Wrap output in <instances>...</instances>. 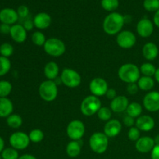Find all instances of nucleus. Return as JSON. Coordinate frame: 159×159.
Segmentation results:
<instances>
[{"label": "nucleus", "instance_id": "40", "mask_svg": "<svg viewBox=\"0 0 159 159\" xmlns=\"http://www.w3.org/2000/svg\"><path fill=\"white\" fill-rule=\"evenodd\" d=\"M135 118L134 117H131V116H128V115H126L124 117V119H123V123H124V125L126 126V127H134V125L135 124Z\"/></svg>", "mask_w": 159, "mask_h": 159}, {"label": "nucleus", "instance_id": "15", "mask_svg": "<svg viewBox=\"0 0 159 159\" xmlns=\"http://www.w3.org/2000/svg\"><path fill=\"white\" fill-rule=\"evenodd\" d=\"M155 146V143L154 138L148 136L141 137L135 144V148H136L137 151L140 153L144 154L152 152V149L154 148Z\"/></svg>", "mask_w": 159, "mask_h": 159}, {"label": "nucleus", "instance_id": "49", "mask_svg": "<svg viewBox=\"0 0 159 159\" xmlns=\"http://www.w3.org/2000/svg\"><path fill=\"white\" fill-rule=\"evenodd\" d=\"M155 80H156L159 83V68L156 70V72H155Z\"/></svg>", "mask_w": 159, "mask_h": 159}, {"label": "nucleus", "instance_id": "45", "mask_svg": "<svg viewBox=\"0 0 159 159\" xmlns=\"http://www.w3.org/2000/svg\"><path fill=\"white\" fill-rule=\"evenodd\" d=\"M23 26H24V28L26 29V31H29V30H31L33 29V28L34 27V20H25L24 23H23Z\"/></svg>", "mask_w": 159, "mask_h": 159}, {"label": "nucleus", "instance_id": "47", "mask_svg": "<svg viewBox=\"0 0 159 159\" xmlns=\"http://www.w3.org/2000/svg\"><path fill=\"white\" fill-rule=\"evenodd\" d=\"M19 159H37V158L35 156H34V155H30V154H25V155L20 156Z\"/></svg>", "mask_w": 159, "mask_h": 159}, {"label": "nucleus", "instance_id": "28", "mask_svg": "<svg viewBox=\"0 0 159 159\" xmlns=\"http://www.w3.org/2000/svg\"><path fill=\"white\" fill-rule=\"evenodd\" d=\"M139 68L141 74H142L143 76H148V77L155 76L157 70L155 65L152 63H149V62L142 64Z\"/></svg>", "mask_w": 159, "mask_h": 159}, {"label": "nucleus", "instance_id": "38", "mask_svg": "<svg viewBox=\"0 0 159 159\" xmlns=\"http://www.w3.org/2000/svg\"><path fill=\"white\" fill-rule=\"evenodd\" d=\"M127 137L130 141L136 142L141 138V130L136 127H130V130H128V133H127Z\"/></svg>", "mask_w": 159, "mask_h": 159}, {"label": "nucleus", "instance_id": "41", "mask_svg": "<svg viewBox=\"0 0 159 159\" xmlns=\"http://www.w3.org/2000/svg\"><path fill=\"white\" fill-rule=\"evenodd\" d=\"M138 89H139V88H138V85L137 83H130L127 86V93L130 95H134L138 93Z\"/></svg>", "mask_w": 159, "mask_h": 159}, {"label": "nucleus", "instance_id": "16", "mask_svg": "<svg viewBox=\"0 0 159 159\" xmlns=\"http://www.w3.org/2000/svg\"><path fill=\"white\" fill-rule=\"evenodd\" d=\"M122 130V124L116 119H111L107 121L103 128V133L108 138H115L120 133Z\"/></svg>", "mask_w": 159, "mask_h": 159}, {"label": "nucleus", "instance_id": "20", "mask_svg": "<svg viewBox=\"0 0 159 159\" xmlns=\"http://www.w3.org/2000/svg\"><path fill=\"white\" fill-rule=\"evenodd\" d=\"M34 24L36 28L39 30H45L51 24V17L48 13L41 12L37 13L34 18Z\"/></svg>", "mask_w": 159, "mask_h": 159}, {"label": "nucleus", "instance_id": "46", "mask_svg": "<svg viewBox=\"0 0 159 159\" xmlns=\"http://www.w3.org/2000/svg\"><path fill=\"white\" fill-rule=\"evenodd\" d=\"M153 23L155 26H158V27L159 28V9L158 11H156V12H155V15H154Z\"/></svg>", "mask_w": 159, "mask_h": 159}, {"label": "nucleus", "instance_id": "25", "mask_svg": "<svg viewBox=\"0 0 159 159\" xmlns=\"http://www.w3.org/2000/svg\"><path fill=\"white\" fill-rule=\"evenodd\" d=\"M137 84L139 89L143 90V91H149L155 86V80L152 79V77L142 76L140 78Z\"/></svg>", "mask_w": 159, "mask_h": 159}, {"label": "nucleus", "instance_id": "3", "mask_svg": "<svg viewBox=\"0 0 159 159\" xmlns=\"http://www.w3.org/2000/svg\"><path fill=\"white\" fill-rule=\"evenodd\" d=\"M39 95L45 102H51L56 99L58 95V88L53 80L43 81L39 86Z\"/></svg>", "mask_w": 159, "mask_h": 159}, {"label": "nucleus", "instance_id": "48", "mask_svg": "<svg viewBox=\"0 0 159 159\" xmlns=\"http://www.w3.org/2000/svg\"><path fill=\"white\" fill-rule=\"evenodd\" d=\"M4 147H5L4 140L2 139V137H0V154H1L2 152L4 150Z\"/></svg>", "mask_w": 159, "mask_h": 159}, {"label": "nucleus", "instance_id": "2", "mask_svg": "<svg viewBox=\"0 0 159 159\" xmlns=\"http://www.w3.org/2000/svg\"><path fill=\"white\" fill-rule=\"evenodd\" d=\"M118 76L125 83H137L141 78L140 68L136 65L127 63L121 65L118 70Z\"/></svg>", "mask_w": 159, "mask_h": 159}, {"label": "nucleus", "instance_id": "34", "mask_svg": "<svg viewBox=\"0 0 159 159\" xmlns=\"http://www.w3.org/2000/svg\"><path fill=\"white\" fill-rule=\"evenodd\" d=\"M1 156L2 159H19L18 151L13 148H6L2 152Z\"/></svg>", "mask_w": 159, "mask_h": 159}, {"label": "nucleus", "instance_id": "29", "mask_svg": "<svg viewBox=\"0 0 159 159\" xmlns=\"http://www.w3.org/2000/svg\"><path fill=\"white\" fill-rule=\"evenodd\" d=\"M101 6L104 10L113 12L119 7V0H101Z\"/></svg>", "mask_w": 159, "mask_h": 159}, {"label": "nucleus", "instance_id": "18", "mask_svg": "<svg viewBox=\"0 0 159 159\" xmlns=\"http://www.w3.org/2000/svg\"><path fill=\"white\" fill-rule=\"evenodd\" d=\"M135 124H136V127H138L141 131L148 132L153 130L155 123L151 116L141 115L139 117L137 118Z\"/></svg>", "mask_w": 159, "mask_h": 159}, {"label": "nucleus", "instance_id": "19", "mask_svg": "<svg viewBox=\"0 0 159 159\" xmlns=\"http://www.w3.org/2000/svg\"><path fill=\"white\" fill-rule=\"evenodd\" d=\"M129 100L125 96H117L110 102V109L114 113H123L129 106Z\"/></svg>", "mask_w": 159, "mask_h": 159}, {"label": "nucleus", "instance_id": "7", "mask_svg": "<svg viewBox=\"0 0 159 159\" xmlns=\"http://www.w3.org/2000/svg\"><path fill=\"white\" fill-rule=\"evenodd\" d=\"M61 80L68 88H77L82 82V78L80 74L75 70L71 68H65L61 75Z\"/></svg>", "mask_w": 159, "mask_h": 159}, {"label": "nucleus", "instance_id": "43", "mask_svg": "<svg viewBox=\"0 0 159 159\" xmlns=\"http://www.w3.org/2000/svg\"><path fill=\"white\" fill-rule=\"evenodd\" d=\"M10 25L5 24V23H1L0 24V33L2 34H9L11 30Z\"/></svg>", "mask_w": 159, "mask_h": 159}, {"label": "nucleus", "instance_id": "30", "mask_svg": "<svg viewBox=\"0 0 159 159\" xmlns=\"http://www.w3.org/2000/svg\"><path fill=\"white\" fill-rule=\"evenodd\" d=\"M11 69V61L8 57L0 56V77L6 75Z\"/></svg>", "mask_w": 159, "mask_h": 159}, {"label": "nucleus", "instance_id": "50", "mask_svg": "<svg viewBox=\"0 0 159 159\" xmlns=\"http://www.w3.org/2000/svg\"><path fill=\"white\" fill-rule=\"evenodd\" d=\"M154 140H155V144H159V134L157 135V136L154 138Z\"/></svg>", "mask_w": 159, "mask_h": 159}, {"label": "nucleus", "instance_id": "13", "mask_svg": "<svg viewBox=\"0 0 159 159\" xmlns=\"http://www.w3.org/2000/svg\"><path fill=\"white\" fill-rule=\"evenodd\" d=\"M137 32L143 38L149 37L154 32V23L148 19H141L137 24Z\"/></svg>", "mask_w": 159, "mask_h": 159}, {"label": "nucleus", "instance_id": "44", "mask_svg": "<svg viewBox=\"0 0 159 159\" xmlns=\"http://www.w3.org/2000/svg\"><path fill=\"white\" fill-rule=\"evenodd\" d=\"M152 159H159V144H155L154 148L151 152Z\"/></svg>", "mask_w": 159, "mask_h": 159}, {"label": "nucleus", "instance_id": "14", "mask_svg": "<svg viewBox=\"0 0 159 159\" xmlns=\"http://www.w3.org/2000/svg\"><path fill=\"white\" fill-rule=\"evenodd\" d=\"M9 35L12 40L16 43H24L27 38V31L26 30L23 25L16 23L11 26Z\"/></svg>", "mask_w": 159, "mask_h": 159}, {"label": "nucleus", "instance_id": "31", "mask_svg": "<svg viewBox=\"0 0 159 159\" xmlns=\"http://www.w3.org/2000/svg\"><path fill=\"white\" fill-rule=\"evenodd\" d=\"M31 40H32L33 43L36 46L43 47L47 39L44 34L40 31H35L31 36Z\"/></svg>", "mask_w": 159, "mask_h": 159}, {"label": "nucleus", "instance_id": "26", "mask_svg": "<svg viewBox=\"0 0 159 159\" xmlns=\"http://www.w3.org/2000/svg\"><path fill=\"white\" fill-rule=\"evenodd\" d=\"M142 110V106L139 102H134L129 104L126 112H127V115H128V116L134 118H138L140 116H141Z\"/></svg>", "mask_w": 159, "mask_h": 159}, {"label": "nucleus", "instance_id": "23", "mask_svg": "<svg viewBox=\"0 0 159 159\" xmlns=\"http://www.w3.org/2000/svg\"><path fill=\"white\" fill-rule=\"evenodd\" d=\"M13 111V104L12 102L7 97H0V117L7 118L12 114Z\"/></svg>", "mask_w": 159, "mask_h": 159}, {"label": "nucleus", "instance_id": "35", "mask_svg": "<svg viewBox=\"0 0 159 159\" xmlns=\"http://www.w3.org/2000/svg\"><path fill=\"white\" fill-rule=\"evenodd\" d=\"M14 52V48L11 43L6 42V43H2L1 46H0V54L1 56L5 57H8L12 55Z\"/></svg>", "mask_w": 159, "mask_h": 159}, {"label": "nucleus", "instance_id": "37", "mask_svg": "<svg viewBox=\"0 0 159 159\" xmlns=\"http://www.w3.org/2000/svg\"><path fill=\"white\" fill-rule=\"evenodd\" d=\"M143 6L148 12H156L159 9V0H144Z\"/></svg>", "mask_w": 159, "mask_h": 159}, {"label": "nucleus", "instance_id": "21", "mask_svg": "<svg viewBox=\"0 0 159 159\" xmlns=\"http://www.w3.org/2000/svg\"><path fill=\"white\" fill-rule=\"evenodd\" d=\"M158 48L155 43L148 42L145 43L142 48V54L144 58L148 61H153L158 57Z\"/></svg>", "mask_w": 159, "mask_h": 159}, {"label": "nucleus", "instance_id": "8", "mask_svg": "<svg viewBox=\"0 0 159 159\" xmlns=\"http://www.w3.org/2000/svg\"><path fill=\"white\" fill-rule=\"evenodd\" d=\"M66 132L71 141H80L85 133V124L79 120H74L68 124Z\"/></svg>", "mask_w": 159, "mask_h": 159}, {"label": "nucleus", "instance_id": "36", "mask_svg": "<svg viewBox=\"0 0 159 159\" xmlns=\"http://www.w3.org/2000/svg\"><path fill=\"white\" fill-rule=\"evenodd\" d=\"M97 116L99 120L102 121H109L111 120L112 110L108 107H101L97 113Z\"/></svg>", "mask_w": 159, "mask_h": 159}, {"label": "nucleus", "instance_id": "42", "mask_svg": "<svg viewBox=\"0 0 159 159\" xmlns=\"http://www.w3.org/2000/svg\"><path fill=\"white\" fill-rule=\"evenodd\" d=\"M106 96H107V99L112 101L117 96L116 90H115L114 89H109L107 90V93H106Z\"/></svg>", "mask_w": 159, "mask_h": 159}, {"label": "nucleus", "instance_id": "22", "mask_svg": "<svg viewBox=\"0 0 159 159\" xmlns=\"http://www.w3.org/2000/svg\"><path fill=\"white\" fill-rule=\"evenodd\" d=\"M59 71L60 69L58 65L54 61H49L47 63L43 68V73L48 80H55L58 76Z\"/></svg>", "mask_w": 159, "mask_h": 159}, {"label": "nucleus", "instance_id": "11", "mask_svg": "<svg viewBox=\"0 0 159 159\" xmlns=\"http://www.w3.org/2000/svg\"><path fill=\"white\" fill-rule=\"evenodd\" d=\"M108 88V83L102 78H95L89 83V91L92 95L97 97L106 96Z\"/></svg>", "mask_w": 159, "mask_h": 159}, {"label": "nucleus", "instance_id": "51", "mask_svg": "<svg viewBox=\"0 0 159 159\" xmlns=\"http://www.w3.org/2000/svg\"><path fill=\"white\" fill-rule=\"evenodd\" d=\"M0 159H2V156H1V154H0Z\"/></svg>", "mask_w": 159, "mask_h": 159}, {"label": "nucleus", "instance_id": "6", "mask_svg": "<svg viewBox=\"0 0 159 159\" xmlns=\"http://www.w3.org/2000/svg\"><path fill=\"white\" fill-rule=\"evenodd\" d=\"M43 50L48 55L54 57H58L65 54L66 47L61 40L55 37H51L45 42Z\"/></svg>", "mask_w": 159, "mask_h": 159}, {"label": "nucleus", "instance_id": "1", "mask_svg": "<svg viewBox=\"0 0 159 159\" xmlns=\"http://www.w3.org/2000/svg\"><path fill=\"white\" fill-rule=\"evenodd\" d=\"M124 24V16L119 12H113L105 17L102 23V29L109 35H116L122 31Z\"/></svg>", "mask_w": 159, "mask_h": 159}, {"label": "nucleus", "instance_id": "32", "mask_svg": "<svg viewBox=\"0 0 159 159\" xmlns=\"http://www.w3.org/2000/svg\"><path fill=\"white\" fill-rule=\"evenodd\" d=\"M12 89V84L6 80L0 81V97L6 98L11 93Z\"/></svg>", "mask_w": 159, "mask_h": 159}, {"label": "nucleus", "instance_id": "4", "mask_svg": "<svg viewBox=\"0 0 159 159\" xmlns=\"http://www.w3.org/2000/svg\"><path fill=\"white\" fill-rule=\"evenodd\" d=\"M89 147L96 154H103L107 152L109 145V138L102 132H96L89 138Z\"/></svg>", "mask_w": 159, "mask_h": 159}, {"label": "nucleus", "instance_id": "5", "mask_svg": "<svg viewBox=\"0 0 159 159\" xmlns=\"http://www.w3.org/2000/svg\"><path fill=\"white\" fill-rule=\"evenodd\" d=\"M102 107L100 99L93 95L88 96L82 100L80 106V110L82 114L85 116H91L98 113Z\"/></svg>", "mask_w": 159, "mask_h": 159}, {"label": "nucleus", "instance_id": "24", "mask_svg": "<svg viewBox=\"0 0 159 159\" xmlns=\"http://www.w3.org/2000/svg\"><path fill=\"white\" fill-rule=\"evenodd\" d=\"M82 141H71L66 147V153L70 158H76L79 156L82 151Z\"/></svg>", "mask_w": 159, "mask_h": 159}, {"label": "nucleus", "instance_id": "17", "mask_svg": "<svg viewBox=\"0 0 159 159\" xmlns=\"http://www.w3.org/2000/svg\"><path fill=\"white\" fill-rule=\"evenodd\" d=\"M18 19V13L12 8H5L0 11V22L2 23L12 26L16 24Z\"/></svg>", "mask_w": 159, "mask_h": 159}, {"label": "nucleus", "instance_id": "12", "mask_svg": "<svg viewBox=\"0 0 159 159\" xmlns=\"http://www.w3.org/2000/svg\"><path fill=\"white\" fill-rule=\"evenodd\" d=\"M143 105L149 112L159 111V92L152 91L147 93L143 99Z\"/></svg>", "mask_w": 159, "mask_h": 159}, {"label": "nucleus", "instance_id": "10", "mask_svg": "<svg viewBox=\"0 0 159 159\" xmlns=\"http://www.w3.org/2000/svg\"><path fill=\"white\" fill-rule=\"evenodd\" d=\"M137 42L135 34L130 30H122L116 36V43L123 49L133 48Z\"/></svg>", "mask_w": 159, "mask_h": 159}, {"label": "nucleus", "instance_id": "9", "mask_svg": "<svg viewBox=\"0 0 159 159\" xmlns=\"http://www.w3.org/2000/svg\"><path fill=\"white\" fill-rule=\"evenodd\" d=\"M9 141L11 147L17 151L24 150L29 146L30 143L29 135L22 131H16L12 133L9 137Z\"/></svg>", "mask_w": 159, "mask_h": 159}, {"label": "nucleus", "instance_id": "27", "mask_svg": "<svg viewBox=\"0 0 159 159\" xmlns=\"http://www.w3.org/2000/svg\"><path fill=\"white\" fill-rule=\"evenodd\" d=\"M6 124L10 128L18 129L23 124V119L18 114H11L6 118Z\"/></svg>", "mask_w": 159, "mask_h": 159}, {"label": "nucleus", "instance_id": "39", "mask_svg": "<svg viewBox=\"0 0 159 159\" xmlns=\"http://www.w3.org/2000/svg\"><path fill=\"white\" fill-rule=\"evenodd\" d=\"M16 12H17V13H18L19 17L24 19V18H26V17L28 16L30 10H29V8H28L27 6H25V5H22V6H19L18 9H17V10H16Z\"/></svg>", "mask_w": 159, "mask_h": 159}, {"label": "nucleus", "instance_id": "33", "mask_svg": "<svg viewBox=\"0 0 159 159\" xmlns=\"http://www.w3.org/2000/svg\"><path fill=\"white\" fill-rule=\"evenodd\" d=\"M30 140L33 143H40L44 138V134L40 129H34L30 132Z\"/></svg>", "mask_w": 159, "mask_h": 159}]
</instances>
